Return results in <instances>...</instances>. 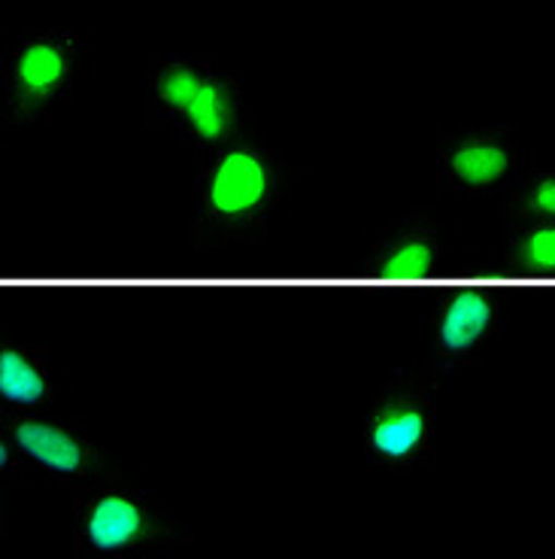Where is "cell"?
I'll list each match as a JSON object with an SVG mask.
<instances>
[{"label":"cell","mask_w":555,"mask_h":559,"mask_svg":"<svg viewBox=\"0 0 555 559\" xmlns=\"http://www.w3.org/2000/svg\"><path fill=\"white\" fill-rule=\"evenodd\" d=\"M304 174L250 138L204 155L189 247L209 252L258 243Z\"/></svg>","instance_id":"cell-1"},{"label":"cell","mask_w":555,"mask_h":559,"mask_svg":"<svg viewBox=\"0 0 555 559\" xmlns=\"http://www.w3.org/2000/svg\"><path fill=\"white\" fill-rule=\"evenodd\" d=\"M146 116L201 155L246 138L250 128L240 73L192 52L155 58L146 73Z\"/></svg>","instance_id":"cell-2"},{"label":"cell","mask_w":555,"mask_h":559,"mask_svg":"<svg viewBox=\"0 0 555 559\" xmlns=\"http://www.w3.org/2000/svg\"><path fill=\"white\" fill-rule=\"evenodd\" d=\"M192 542L170 504L122 472L76 489L80 559H158Z\"/></svg>","instance_id":"cell-3"},{"label":"cell","mask_w":555,"mask_h":559,"mask_svg":"<svg viewBox=\"0 0 555 559\" xmlns=\"http://www.w3.org/2000/svg\"><path fill=\"white\" fill-rule=\"evenodd\" d=\"M85 73L80 31L22 28L10 34L3 49V122L25 128L73 92Z\"/></svg>","instance_id":"cell-4"},{"label":"cell","mask_w":555,"mask_h":559,"mask_svg":"<svg viewBox=\"0 0 555 559\" xmlns=\"http://www.w3.org/2000/svg\"><path fill=\"white\" fill-rule=\"evenodd\" d=\"M444 380L425 368H395L376 390L364 419V450L379 468H413L434 456L437 395Z\"/></svg>","instance_id":"cell-5"},{"label":"cell","mask_w":555,"mask_h":559,"mask_svg":"<svg viewBox=\"0 0 555 559\" xmlns=\"http://www.w3.org/2000/svg\"><path fill=\"white\" fill-rule=\"evenodd\" d=\"M0 432L13 441L34 475L64 487L83 489L122 472L88 426L52 411H0Z\"/></svg>","instance_id":"cell-6"},{"label":"cell","mask_w":555,"mask_h":559,"mask_svg":"<svg viewBox=\"0 0 555 559\" xmlns=\"http://www.w3.org/2000/svg\"><path fill=\"white\" fill-rule=\"evenodd\" d=\"M507 317V301L495 289H483L480 280L461 289L456 283L449 289H441L437 301H431L425 320L419 368L444 380L461 365L480 362L492 341H498L504 332Z\"/></svg>","instance_id":"cell-7"},{"label":"cell","mask_w":555,"mask_h":559,"mask_svg":"<svg viewBox=\"0 0 555 559\" xmlns=\"http://www.w3.org/2000/svg\"><path fill=\"white\" fill-rule=\"evenodd\" d=\"M522 165L510 128H453L437 146V177L453 195L488 198L504 192Z\"/></svg>","instance_id":"cell-8"},{"label":"cell","mask_w":555,"mask_h":559,"mask_svg":"<svg viewBox=\"0 0 555 559\" xmlns=\"http://www.w3.org/2000/svg\"><path fill=\"white\" fill-rule=\"evenodd\" d=\"M444 265V235L437 223L425 213L403 216L386 228V235L376 240L364 255L361 271L376 283H413V280L434 277Z\"/></svg>","instance_id":"cell-9"},{"label":"cell","mask_w":555,"mask_h":559,"mask_svg":"<svg viewBox=\"0 0 555 559\" xmlns=\"http://www.w3.org/2000/svg\"><path fill=\"white\" fill-rule=\"evenodd\" d=\"M56 395L49 349L0 325V411H52Z\"/></svg>","instance_id":"cell-10"},{"label":"cell","mask_w":555,"mask_h":559,"mask_svg":"<svg viewBox=\"0 0 555 559\" xmlns=\"http://www.w3.org/2000/svg\"><path fill=\"white\" fill-rule=\"evenodd\" d=\"M498 267L510 277L553 280L555 223H507Z\"/></svg>","instance_id":"cell-11"},{"label":"cell","mask_w":555,"mask_h":559,"mask_svg":"<svg viewBox=\"0 0 555 559\" xmlns=\"http://www.w3.org/2000/svg\"><path fill=\"white\" fill-rule=\"evenodd\" d=\"M510 223H555V174L534 170L516 186L510 198Z\"/></svg>","instance_id":"cell-12"},{"label":"cell","mask_w":555,"mask_h":559,"mask_svg":"<svg viewBox=\"0 0 555 559\" xmlns=\"http://www.w3.org/2000/svg\"><path fill=\"white\" fill-rule=\"evenodd\" d=\"M34 472L31 465L22 460V453L15 450V444L0 432V492L3 487H13V484H31L34 480Z\"/></svg>","instance_id":"cell-13"},{"label":"cell","mask_w":555,"mask_h":559,"mask_svg":"<svg viewBox=\"0 0 555 559\" xmlns=\"http://www.w3.org/2000/svg\"><path fill=\"white\" fill-rule=\"evenodd\" d=\"M3 538H7V511H3V502H0V550H3Z\"/></svg>","instance_id":"cell-14"}]
</instances>
